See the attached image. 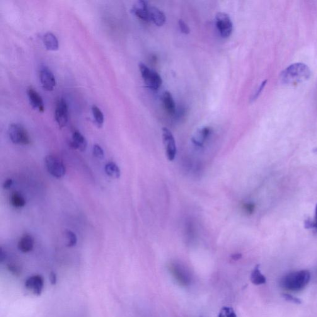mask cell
I'll return each mask as SVG.
<instances>
[{"label": "cell", "mask_w": 317, "mask_h": 317, "mask_svg": "<svg viewBox=\"0 0 317 317\" xmlns=\"http://www.w3.org/2000/svg\"><path fill=\"white\" fill-rule=\"evenodd\" d=\"M311 70L306 64L297 63L290 65L281 74V81L287 85H296L308 80Z\"/></svg>", "instance_id": "6da1fadb"}, {"label": "cell", "mask_w": 317, "mask_h": 317, "mask_svg": "<svg viewBox=\"0 0 317 317\" xmlns=\"http://www.w3.org/2000/svg\"><path fill=\"white\" fill-rule=\"evenodd\" d=\"M311 280V273L308 270H301L289 273L281 280L280 285L283 289L292 292L303 290Z\"/></svg>", "instance_id": "7a4b0ae2"}, {"label": "cell", "mask_w": 317, "mask_h": 317, "mask_svg": "<svg viewBox=\"0 0 317 317\" xmlns=\"http://www.w3.org/2000/svg\"><path fill=\"white\" fill-rule=\"evenodd\" d=\"M139 69L144 83L149 88L152 90H157L160 88L163 83V80L158 72L149 69L142 63H140Z\"/></svg>", "instance_id": "3957f363"}, {"label": "cell", "mask_w": 317, "mask_h": 317, "mask_svg": "<svg viewBox=\"0 0 317 317\" xmlns=\"http://www.w3.org/2000/svg\"><path fill=\"white\" fill-rule=\"evenodd\" d=\"M8 135L11 141L14 144L28 145L30 144L31 140L27 130L21 124L13 123L9 126Z\"/></svg>", "instance_id": "277c9868"}, {"label": "cell", "mask_w": 317, "mask_h": 317, "mask_svg": "<svg viewBox=\"0 0 317 317\" xmlns=\"http://www.w3.org/2000/svg\"><path fill=\"white\" fill-rule=\"evenodd\" d=\"M46 169L51 176L56 178L64 177L66 174V168L65 164L57 157L47 156L44 159Z\"/></svg>", "instance_id": "5b68a950"}, {"label": "cell", "mask_w": 317, "mask_h": 317, "mask_svg": "<svg viewBox=\"0 0 317 317\" xmlns=\"http://www.w3.org/2000/svg\"><path fill=\"white\" fill-rule=\"evenodd\" d=\"M216 25L220 35L223 38L229 37L233 31V24L228 14L219 13L216 16Z\"/></svg>", "instance_id": "8992f818"}, {"label": "cell", "mask_w": 317, "mask_h": 317, "mask_svg": "<svg viewBox=\"0 0 317 317\" xmlns=\"http://www.w3.org/2000/svg\"><path fill=\"white\" fill-rule=\"evenodd\" d=\"M163 137L167 157L169 161H173L175 159L176 154L175 139L171 131L167 128H164L163 129Z\"/></svg>", "instance_id": "52a82bcc"}, {"label": "cell", "mask_w": 317, "mask_h": 317, "mask_svg": "<svg viewBox=\"0 0 317 317\" xmlns=\"http://www.w3.org/2000/svg\"><path fill=\"white\" fill-rule=\"evenodd\" d=\"M55 118L60 128H64L67 125L69 120V107L67 102L64 99H60L57 102Z\"/></svg>", "instance_id": "ba28073f"}, {"label": "cell", "mask_w": 317, "mask_h": 317, "mask_svg": "<svg viewBox=\"0 0 317 317\" xmlns=\"http://www.w3.org/2000/svg\"><path fill=\"white\" fill-rule=\"evenodd\" d=\"M39 77L42 88L46 91L54 90L56 80L54 74L45 65H42L39 70Z\"/></svg>", "instance_id": "9c48e42d"}, {"label": "cell", "mask_w": 317, "mask_h": 317, "mask_svg": "<svg viewBox=\"0 0 317 317\" xmlns=\"http://www.w3.org/2000/svg\"><path fill=\"white\" fill-rule=\"evenodd\" d=\"M25 287L31 290L34 294L40 296L44 287V280L40 275L32 276L26 280Z\"/></svg>", "instance_id": "30bf717a"}, {"label": "cell", "mask_w": 317, "mask_h": 317, "mask_svg": "<svg viewBox=\"0 0 317 317\" xmlns=\"http://www.w3.org/2000/svg\"><path fill=\"white\" fill-rule=\"evenodd\" d=\"M132 13L141 20L149 22L150 19L149 7L147 2L143 0L138 1L134 4L132 9Z\"/></svg>", "instance_id": "8fae6325"}, {"label": "cell", "mask_w": 317, "mask_h": 317, "mask_svg": "<svg viewBox=\"0 0 317 317\" xmlns=\"http://www.w3.org/2000/svg\"><path fill=\"white\" fill-rule=\"evenodd\" d=\"M171 272L176 282L182 285L190 284V277L188 273L180 265H173L170 267Z\"/></svg>", "instance_id": "7c38bea8"}, {"label": "cell", "mask_w": 317, "mask_h": 317, "mask_svg": "<svg viewBox=\"0 0 317 317\" xmlns=\"http://www.w3.org/2000/svg\"><path fill=\"white\" fill-rule=\"evenodd\" d=\"M27 94L31 106L38 112H43L45 110L44 104L40 94L32 87H29L27 89Z\"/></svg>", "instance_id": "4fadbf2b"}, {"label": "cell", "mask_w": 317, "mask_h": 317, "mask_svg": "<svg viewBox=\"0 0 317 317\" xmlns=\"http://www.w3.org/2000/svg\"><path fill=\"white\" fill-rule=\"evenodd\" d=\"M70 144L72 148L84 152L86 151L88 146V141L80 132L78 131H74L72 133V140L70 141Z\"/></svg>", "instance_id": "5bb4252c"}, {"label": "cell", "mask_w": 317, "mask_h": 317, "mask_svg": "<svg viewBox=\"0 0 317 317\" xmlns=\"http://www.w3.org/2000/svg\"><path fill=\"white\" fill-rule=\"evenodd\" d=\"M34 245L35 241L33 236L30 234H26L19 240L18 247L22 252L28 253L33 250Z\"/></svg>", "instance_id": "9a60e30c"}, {"label": "cell", "mask_w": 317, "mask_h": 317, "mask_svg": "<svg viewBox=\"0 0 317 317\" xmlns=\"http://www.w3.org/2000/svg\"><path fill=\"white\" fill-rule=\"evenodd\" d=\"M150 19L157 26H163L166 23L165 14L156 7H149Z\"/></svg>", "instance_id": "2e32d148"}, {"label": "cell", "mask_w": 317, "mask_h": 317, "mask_svg": "<svg viewBox=\"0 0 317 317\" xmlns=\"http://www.w3.org/2000/svg\"><path fill=\"white\" fill-rule=\"evenodd\" d=\"M43 42L46 48L49 50H57L59 48V41L54 34L50 32L43 35Z\"/></svg>", "instance_id": "e0dca14e"}, {"label": "cell", "mask_w": 317, "mask_h": 317, "mask_svg": "<svg viewBox=\"0 0 317 317\" xmlns=\"http://www.w3.org/2000/svg\"><path fill=\"white\" fill-rule=\"evenodd\" d=\"M163 99L164 106L167 112L172 115L175 114L176 112V103L171 94L168 91H166L164 93Z\"/></svg>", "instance_id": "ac0fdd59"}, {"label": "cell", "mask_w": 317, "mask_h": 317, "mask_svg": "<svg viewBox=\"0 0 317 317\" xmlns=\"http://www.w3.org/2000/svg\"><path fill=\"white\" fill-rule=\"evenodd\" d=\"M211 128L204 127L198 131L196 137L192 139L193 142L198 146H202L203 143L210 135Z\"/></svg>", "instance_id": "d6986e66"}, {"label": "cell", "mask_w": 317, "mask_h": 317, "mask_svg": "<svg viewBox=\"0 0 317 317\" xmlns=\"http://www.w3.org/2000/svg\"><path fill=\"white\" fill-rule=\"evenodd\" d=\"M250 280L251 282L255 285H261L265 284L267 280L265 276L261 274L260 270V266L256 265L255 268H254L252 272L251 273L250 275Z\"/></svg>", "instance_id": "ffe728a7"}, {"label": "cell", "mask_w": 317, "mask_h": 317, "mask_svg": "<svg viewBox=\"0 0 317 317\" xmlns=\"http://www.w3.org/2000/svg\"><path fill=\"white\" fill-rule=\"evenodd\" d=\"M105 172L107 175L113 178H119L121 176L120 169L113 162H109L105 166Z\"/></svg>", "instance_id": "44dd1931"}, {"label": "cell", "mask_w": 317, "mask_h": 317, "mask_svg": "<svg viewBox=\"0 0 317 317\" xmlns=\"http://www.w3.org/2000/svg\"><path fill=\"white\" fill-rule=\"evenodd\" d=\"M11 205L15 208H23L26 205L25 198L19 192H13L10 198Z\"/></svg>", "instance_id": "7402d4cb"}, {"label": "cell", "mask_w": 317, "mask_h": 317, "mask_svg": "<svg viewBox=\"0 0 317 317\" xmlns=\"http://www.w3.org/2000/svg\"><path fill=\"white\" fill-rule=\"evenodd\" d=\"M92 112H93V117L97 126L101 128L103 127L104 122V117L103 112L101 110L98 106L95 105L92 107Z\"/></svg>", "instance_id": "603a6c76"}, {"label": "cell", "mask_w": 317, "mask_h": 317, "mask_svg": "<svg viewBox=\"0 0 317 317\" xmlns=\"http://www.w3.org/2000/svg\"><path fill=\"white\" fill-rule=\"evenodd\" d=\"M65 234L67 239L68 247H72L76 245L77 239L76 234L74 232L70 231V230H65Z\"/></svg>", "instance_id": "cb8c5ba5"}, {"label": "cell", "mask_w": 317, "mask_h": 317, "mask_svg": "<svg viewBox=\"0 0 317 317\" xmlns=\"http://www.w3.org/2000/svg\"><path fill=\"white\" fill-rule=\"evenodd\" d=\"M218 317H237L234 309L229 307H222L220 311Z\"/></svg>", "instance_id": "d4e9b609"}, {"label": "cell", "mask_w": 317, "mask_h": 317, "mask_svg": "<svg viewBox=\"0 0 317 317\" xmlns=\"http://www.w3.org/2000/svg\"><path fill=\"white\" fill-rule=\"evenodd\" d=\"M93 155L94 156L98 159H103L105 157V154L103 148L99 144L94 145L93 146Z\"/></svg>", "instance_id": "484cf974"}, {"label": "cell", "mask_w": 317, "mask_h": 317, "mask_svg": "<svg viewBox=\"0 0 317 317\" xmlns=\"http://www.w3.org/2000/svg\"><path fill=\"white\" fill-rule=\"evenodd\" d=\"M283 298H284L285 301L292 302V303L300 304L302 303L301 300L297 298V297L292 296V295L289 294H284L282 295Z\"/></svg>", "instance_id": "4316f807"}, {"label": "cell", "mask_w": 317, "mask_h": 317, "mask_svg": "<svg viewBox=\"0 0 317 317\" xmlns=\"http://www.w3.org/2000/svg\"><path fill=\"white\" fill-rule=\"evenodd\" d=\"M179 28L181 31V33L188 35L190 33V29L188 28L187 24L184 22L182 19H180L178 21Z\"/></svg>", "instance_id": "83f0119b"}, {"label": "cell", "mask_w": 317, "mask_h": 317, "mask_svg": "<svg viewBox=\"0 0 317 317\" xmlns=\"http://www.w3.org/2000/svg\"><path fill=\"white\" fill-rule=\"evenodd\" d=\"M267 80H265L262 82V83H261L260 87H259V88L258 89L257 91H256V93L254 94L253 96V98L252 99H251V101H255L256 99L258 98L259 96L260 95L261 92L263 91L264 88H265L266 84H267Z\"/></svg>", "instance_id": "f1b7e54d"}, {"label": "cell", "mask_w": 317, "mask_h": 317, "mask_svg": "<svg viewBox=\"0 0 317 317\" xmlns=\"http://www.w3.org/2000/svg\"><path fill=\"white\" fill-rule=\"evenodd\" d=\"M8 268L9 272H11L14 275H19V273H20L19 267H18V266L14 265V264H9L8 266Z\"/></svg>", "instance_id": "f546056e"}, {"label": "cell", "mask_w": 317, "mask_h": 317, "mask_svg": "<svg viewBox=\"0 0 317 317\" xmlns=\"http://www.w3.org/2000/svg\"><path fill=\"white\" fill-rule=\"evenodd\" d=\"M244 210H245L248 214H251L253 213L254 210H255V205H254L253 203H247V204L244 205Z\"/></svg>", "instance_id": "4dcf8cb0"}, {"label": "cell", "mask_w": 317, "mask_h": 317, "mask_svg": "<svg viewBox=\"0 0 317 317\" xmlns=\"http://www.w3.org/2000/svg\"><path fill=\"white\" fill-rule=\"evenodd\" d=\"M13 181L12 179H7V180L3 183V188L4 189L8 190L9 188L11 187V186L13 185Z\"/></svg>", "instance_id": "1f68e13d"}, {"label": "cell", "mask_w": 317, "mask_h": 317, "mask_svg": "<svg viewBox=\"0 0 317 317\" xmlns=\"http://www.w3.org/2000/svg\"><path fill=\"white\" fill-rule=\"evenodd\" d=\"M50 281L52 284H55L57 282V276L54 273H51L50 275Z\"/></svg>", "instance_id": "d6a6232c"}, {"label": "cell", "mask_w": 317, "mask_h": 317, "mask_svg": "<svg viewBox=\"0 0 317 317\" xmlns=\"http://www.w3.org/2000/svg\"><path fill=\"white\" fill-rule=\"evenodd\" d=\"M6 257V254L5 251H4L3 250V248H1V251H0V261L1 262H3L4 260H5Z\"/></svg>", "instance_id": "836d02e7"}, {"label": "cell", "mask_w": 317, "mask_h": 317, "mask_svg": "<svg viewBox=\"0 0 317 317\" xmlns=\"http://www.w3.org/2000/svg\"><path fill=\"white\" fill-rule=\"evenodd\" d=\"M312 222H313V227H312V228H314L315 229H316V231L317 232V205L316 206V214H315L314 221Z\"/></svg>", "instance_id": "e575fe53"}, {"label": "cell", "mask_w": 317, "mask_h": 317, "mask_svg": "<svg viewBox=\"0 0 317 317\" xmlns=\"http://www.w3.org/2000/svg\"><path fill=\"white\" fill-rule=\"evenodd\" d=\"M242 255L240 253H236L232 255V258L234 260H238L239 259L241 258Z\"/></svg>", "instance_id": "d590c367"}]
</instances>
